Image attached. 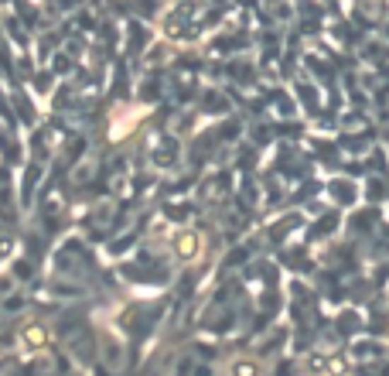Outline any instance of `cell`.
<instances>
[{"label": "cell", "instance_id": "6da1fadb", "mask_svg": "<svg viewBox=\"0 0 389 376\" xmlns=\"http://www.w3.org/2000/svg\"><path fill=\"white\" fill-rule=\"evenodd\" d=\"M175 250H178V257L194 260L198 253H202V237H198V233H178V237H175Z\"/></svg>", "mask_w": 389, "mask_h": 376}, {"label": "cell", "instance_id": "7a4b0ae2", "mask_svg": "<svg viewBox=\"0 0 389 376\" xmlns=\"http://www.w3.org/2000/svg\"><path fill=\"white\" fill-rule=\"evenodd\" d=\"M236 376H256V366H246V363H236Z\"/></svg>", "mask_w": 389, "mask_h": 376}]
</instances>
